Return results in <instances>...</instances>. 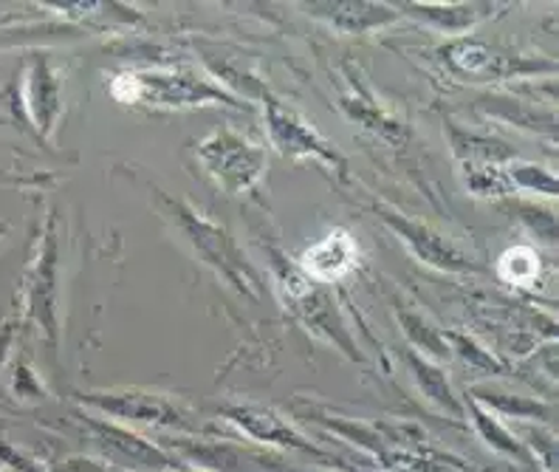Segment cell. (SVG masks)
Here are the masks:
<instances>
[{
    "label": "cell",
    "instance_id": "cell-1",
    "mask_svg": "<svg viewBox=\"0 0 559 472\" xmlns=\"http://www.w3.org/2000/svg\"><path fill=\"white\" fill-rule=\"evenodd\" d=\"M158 199L164 201V213L170 215V221L176 224V229L181 233V238L190 244V249L195 252V258L204 260L212 272L218 274L221 281H226L235 292L240 295L260 297V278L254 272V267L246 260V255L240 252V247L235 244V238L226 229H221L218 224H212L210 219L199 215L185 201L173 199L167 192H158L153 187Z\"/></svg>",
    "mask_w": 559,
    "mask_h": 472
},
{
    "label": "cell",
    "instance_id": "cell-2",
    "mask_svg": "<svg viewBox=\"0 0 559 472\" xmlns=\"http://www.w3.org/2000/svg\"><path fill=\"white\" fill-rule=\"evenodd\" d=\"M114 96L122 103H147L158 108H195V105H238L233 94L218 85L204 83L190 71H144V74H124L110 85Z\"/></svg>",
    "mask_w": 559,
    "mask_h": 472
},
{
    "label": "cell",
    "instance_id": "cell-3",
    "mask_svg": "<svg viewBox=\"0 0 559 472\" xmlns=\"http://www.w3.org/2000/svg\"><path fill=\"white\" fill-rule=\"evenodd\" d=\"M199 158L206 176L233 196L254 190L269 170L266 151L233 128L212 130L199 144Z\"/></svg>",
    "mask_w": 559,
    "mask_h": 472
},
{
    "label": "cell",
    "instance_id": "cell-4",
    "mask_svg": "<svg viewBox=\"0 0 559 472\" xmlns=\"http://www.w3.org/2000/svg\"><path fill=\"white\" fill-rule=\"evenodd\" d=\"M82 404L99 411L103 418H117L128 425L158 427V430H190V416L173 399L147 390H105V393H80Z\"/></svg>",
    "mask_w": 559,
    "mask_h": 472
},
{
    "label": "cell",
    "instance_id": "cell-5",
    "mask_svg": "<svg viewBox=\"0 0 559 472\" xmlns=\"http://www.w3.org/2000/svg\"><path fill=\"white\" fill-rule=\"evenodd\" d=\"M260 103H263V117H266L269 137H272V144L277 148L280 156L292 158V162H300V158H320L322 165L331 167L334 173L345 176L348 173V162L334 151L328 148L325 139L320 133L311 130V125L302 122V117H297L292 108L274 99L269 91L260 94Z\"/></svg>",
    "mask_w": 559,
    "mask_h": 472
},
{
    "label": "cell",
    "instance_id": "cell-6",
    "mask_svg": "<svg viewBox=\"0 0 559 472\" xmlns=\"http://www.w3.org/2000/svg\"><path fill=\"white\" fill-rule=\"evenodd\" d=\"M218 413L235 427V430L254 438V441H260V445L277 447V450L300 452V456H311V459H320V461L331 459L320 445H314L311 438L297 433V427L288 425L286 418L280 416L277 411H272V408H266V404L226 402L221 404Z\"/></svg>",
    "mask_w": 559,
    "mask_h": 472
},
{
    "label": "cell",
    "instance_id": "cell-7",
    "mask_svg": "<svg viewBox=\"0 0 559 472\" xmlns=\"http://www.w3.org/2000/svg\"><path fill=\"white\" fill-rule=\"evenodd\" d=\"M82 425L94 433V438L99 441L103 452L108 459H114L117 464L130 467V470H153V472H178L185 470V461L170 459L167 452L158 445L147 441V438L136 436L133 430L122 425H114L103 416H88L82 413Z\"/></svg>",
    "mask_w": 559,
    "mask_h": 472
},
{
    "label": "cell",
    "instance_id": "cell-8",
    "mask_svg": "<svg viewBox=\"0 0 559 472\" xmlns=\"http://www.w3.org/2000/svg\"><path fill=\"white\" fill-rule=\"evenodd\" d=\"M373 213L379 215V219L407 244L409 252L416 255L418 260H424L427 267H436L441 269V272H469V269H475L464 255L452 247L450 240H443L441 235L432 233L430 226L421 224V221L407 219V215L396 213L393 206L384 204H373Z\"/></svg>",
    "mask_w": 559,
    "mask_h": 472
},
{
    "label": "cell",
    "instance_id": "cell-9",
    "mask_svg": "<svg viewBox=\"0 0 559 472\" xmlns=\"http://www.w3.org/2000/svg\"><path fill=\"white\" fill-rule=\"evenodd\" d=\"M359 263V244L348 229H331L320 244L306 249L300 269L308 281L317 283H336L348 278Z\"/></svg>",
    "mask_w": 559,
    "mask_h": 472
},
{
    "label": "cell",
    "instance_id": "cell-10",
    "mask_svg": "<svg viewBox=\"0 0 559 472\" xmlns=\"http://www.w3.org/2000/svg\"><path fill=\"white\" fill-rule=\"evenodd\" d=\"M23 96H26V108L32 122L40 128V133H51L57 117H60V80L46 57H32L26 71V83H23Z\"/></svg>",
    "mask_w": 559,
    "mask_h": 472
},
{
    "label": "cell",
    "instance_id": "cell-11",
    "mask_svg": "<svg viewBox=\"0 0 559 472\" xmlns=\"http://www.w3.org/2000/svg\"><path fill=\"white\" fill-rule=\"evenodd\" d=\"M57 238L55 233L46 235V244H43V252L37 258L35 269H32V278H28V315L35 317L37 326L51 337V343H57L55 326V297H57Z\"/></svg>",
    "mask_w": 559,
    "mask_h": 472
},
{
    "label": "cell",
    "instance_id": "cell-12",
    "mask_svg": "<svg viewBox=\"0 0 559 472\" xmlns=\"http://www.w3.org/2000/svg\"><path fill=\"white\" fill-rule=\"evenodd\" d=\"M407 359V370L413 382H416L418 393H421L427 402L436 408L438 413H447V416L466 418L464 413V399L455 397V388L450 385V377L443 374V368L427 356L416 354V351H407L404 354Z\"/></svg>",
    "mask_w": 559,
    "mask_h": 472
},
{
    "label": "cell",
    "instance_id": "cell-13",
    "mask_svg": "<svg viewBox=\"0 0 559 472\" xmlns=\"http://www.w3.org/2000/svg\"><path fill=\"white\" fill-rule=\"evenodd\" d=\"M464 413L472 418V425L478 430L480 441H484L491 452H498L503 459L520 461V464H534L532 452L523 445V438H518L509 427L500 425L498 416H491L486 408H480L478 402H472L469 397L464 399Z\"/></svg>",
    "mask_w": 559,
    "mask_h": 472
},
{
    "label": "cell",
    "instance_id": "cell-14",
    "mask_svg": "<svg viewBox=\"0 0 559 472\" xmlns=\"http://www.w3.org/2000/svg\"><path fill=\"white\" fill-rule=\"evenodd\" d=\"M167 445L178 450L187 461L201 467V472H243V461L249 459L243 450L226 441H206V438H167ZM181 459V461H185Z\"/></svg>",
    "mask_w": 559,
    "mask_h": 472
},
{
    "label": "cell",
    "instance_id": "cell-15",
    "mask_svg": "<svg viewBox=\"0 0 559 472\" xmlns=\"http://www.w3.org/2000/svg\"><path fill=\"white\" fill-rule=\"evenodd\" d=\"M469 399L472 402H478L480 408H486L491 416L523 418L525 425H528V422H546L548 413H551L546 408V402H537V399L523 397V393H512V390H500V393H495V390L475 388V393H472Z\"/></svg>",
    "mask_w": 559,
    "mask_h": 472
},
{
    "label": "cell",
    "instance_id": "cell-16",
    "mask_svg": "<svg viewBox=\"0 0 559 472\" xmlns=\"http://www.w3.org/2000/svg\"><path fill=\"white\" fill-rule=\"evenodd\" d=\"M399 326H402L409 345H413L409 351L427 356V359H432V363H438V359H450L452 356L450 345H447L441 331L432 329L430 322L424 320V317H418L416 311H404V308H399Z\"/></svg>",
    "mask_w": 559,
    "mask_h": 472
},
{
    "label": "cell",
    "instance_id": "cell-17",
    "mask_svg": "<svg viewBox=\"0 0 559 472\" xmlns=\"http://www.w3.org/2000/svg\"><path fill=\"white\" fill-rule=\"evenodd\" d=\"M325 17L336 23L342 28H350V32H361V28H373L379 23H388L396 17V12L382 9L379 3H322Z\"/></svg>",
    "mask_w": 559,
    "mask_h": 472
},
{
    "label": "cell",
    "instance_id": "cell-18",
    "mask_svg": "<svg viewBox=\"0 0 559 472\" xmlns=\"http://www.w3.org/2000/svg\"><path fill=\"white\" fill-rule=\"evenodd\" d=\"M443 340H447L450 351L457 356V359H461V365H464V368L478 370V374H486V377H500V374H506L503 365H500L498 359L489 354V351L480 349L475 340L464 337L461 331H447V334H443Z\"/></svg>",
    "mask_w": 559,
    "mask_h": 472
},
{
    "label": "cell",
    "instance_id": "cell-19",
    "mask_svg": "<svg viewBox=\"0 0 559 472\" xmlns=\"http://www.w3.org/2000/svg\"><path fill=\"white\" fill-rule=\"evenodd\" d=\"M498 272L506 283H514V286H532L534 281L543 272V260L534 249L528 247H512L509 252L500 258Z\"/></svg>",
    "mask_w": 559,
    "mask_h": 472
},
{
    "label": "cell",
    "instance_id": "cell-20",
    "mask_svg": "<svg viewBox=\"0 0 559 472\" xmlns=\"http://www.w3.org/2000/svg\"><path fill=\"white\" fill-rule=\"evenodd\" d=\"M443 57L450 60V66L455 71H464V74H478L486 71L498 57L491 55L489 48L478 40H457L452 46L443 48Z\"/></svg>",
    "mask_w": 559,
    "mask_h": 472
},
{
    "label": "cell",
    "instance_id": "cell-21",
    "mask_svg": "<svg viewBox=\"0 0 559 472\" xmlns=\"http://www.w3.org/2000/svg\"><path fill=\"white\" fill-rule=\"evenodd\" d=\"M512 187H520V190H534L539 196H557V178L551 173H546L543 167L532 165V162H518L514 167L506 170Z\"/></svg>",
    "mask_w": 559,
    "mask_h": 472
},
{
    "label": "cell",
    "instance_id": "cell-22",
    "mask_svg": "<svg viewBox=\"0 0 559 472\" xmlns=\"http://www.w3.org/2000/svg\"><path fill=\"white\" fill-rule=\"evenodd\" d=\"M12 393L17 399H26V402H32V399H43V397H46V390H43V385L37 382L35 370H32V365H28L26 359H21V363L14 365Z\"/></svg>",
    "mask_w": 559,
    "mask_h": 472
},
{
    "label": "cell",
    "instance_id": "cell-23",
    "mask_svg": "<svg viewBox=\"0 0 559 472\" xmlns=\"http://www.w3.org/2000/svg\"><path fill=\"white\" fill-rule=\"evenodd\" d=\"M48 472H110L108 464L103 461L88 459V456H74V459H62L57 464H51Z\"/></svg>",
    "mask_w": 559,
    "mask_h": 472
},
{
    "label": "cell",
    "instance_id": "cell-24",
    "mask_svg": "<svg viewBox=\"0 0 559 472\" xmlns=\"http://www.w3.org/2000/svg\"><path fill=\"white\" fill-rule=\"evenodd\" d=\"M286 472H314V470H286Z\"/></svg>",
    "mask_w": 559,
    "mask_h": 472
},
{
    "label": "cell",
    "instance_id": "cell-25",
    "mask_svg": "<svg viewBox=\"0 0 559 472\" xmlns=\"http://www.w3.org/2000/svg\"><path fill=\"white\" fill-rule=\"evenodd\" d=\"M178 472H187V467H185V470H178ZM201 472V470H199Z\"/></svg>",
    "mask_w": 559,
    "mask_h": 472
},
{
    "label": "cell",
    "instance_id": "cell-26",
    "mask_svg": "<svg viewBox=\"0 0 559 472\" xmlns=\"http://www.w3.org/2000/svg\"><path fill=\"white\" fill-rule=\"evenodd\" d=\"M0 233H3V229H0Z\"/></svg>",
    "mask_w": 559,
    "mask_h": 472
}]
</instances>
